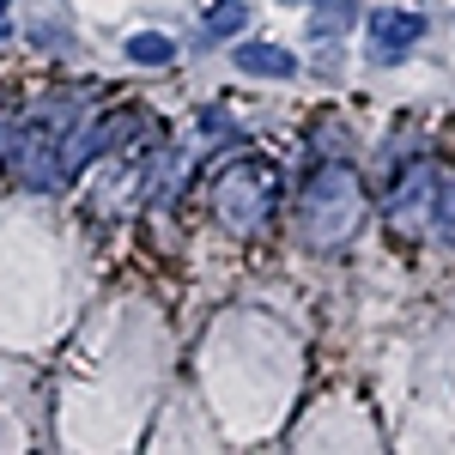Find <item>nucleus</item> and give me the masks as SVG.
<instances>
[{"mask_svg": "<svg viewBox=\"0 0 455 455\" xmlns=\"http://www.w3.org/2000/svg\"><path fill=\"white\" fill-rule=\"evenodd\" d=\"M128 61H134V68H171L176 43L164 31H140V36H128Z\"/></svg>", "mask_w": 455, "mask_h": 455, "instance_id": "6", "label": "nucleus"}, {"mask_svg": "<svg viewBox=\"0 0 455 455\" xmlns=\"http://www.w3.org/2000/svg\"><path fill=\"white\" fill-rule=\"evenodd\" d=\"M237 68L255 73V79H291L298 73V55L280 49V43H237Z\"/></svg>", "mask_w": 455, "mask_h": 455, "instance_id": "4", "label": "nucleus"}, {"mask_svg": "<svg viewBox=\"0 0 455 455\" xmlns=\"http://www.w3.org/2000/svg\"><path fill=\"white\" fill-rule=\"evenodd\" d=\"M364 219V188L347 164H315L298 188V237L310 249H340Z\"/></svg>", "mask_w": 455, "mask_h": 455, "instance_id": "1", "label": "nucleus"}, {"mask_svg": "<svg viewBox=\"0 0 455 455\" xmlns=\"http://www.w3.org/2000/svg\"><path fill=\"white\" fill-rule=\"evenodd\" d=\"M364 31H371V61H401L413 43L425 36V12H401V6H383V12H371L364 19Z\"/></svg>", "mask_w": 455, "mask_h": 455, "instance_id": "3", "label": "nucleus"}, {"mask_svg": "<svg viewBox=\"0 0 455 455\" xmlns=\"http://www.w3.org/2000/svg\"><path fill=\"white\" fill-rule=\"evenodd\" d=\"M274 201H280V171L267 158H237L212 182V207L225 212L231 231H261V219L274 212Z\"/></svg>", "mask_w": 455, "mask_h": 455, "instance_id": "2", "label": "nucleus"}, {"mask_svg": "<svg viewBox=\"0 0 455 455\" xmlns=\"http://www.w3.org/2000/svg\"><path fill=\"white\" fill-rule=\"evenodd\" d=\"M347 25H358V0H310V31L340 36Z\"/></svg>", "mask_w": 455, "mask_h": 455, "instance_id": "5", "label": "nucleus"}, {"mask_svg": "<svg viewBox=\"0 0 455 455\" xmlns=\"http://www.w3.org/2000/svg\"><path fill=\"white\" fill-rule=\"evenodd\" d=\"M6 31H12V19H6V0H0V36H6Z\"/></svg>", "mask_w": 455, "mask_h": 455, "instance_id": "8", "label": "nucleus"}, {"mask_svg": "<svg viewBox=\"0 0 455 455\" xmlns=\"http://www.w3.org/2000/svg\"><path fill=\"white\" fill-rule=\"evenodd\" d=\"M249 0H212V12H207V36H237L249 31Z\"/></svg>", "mask_w": 455, "mask_h": 455, "instance_id": "7", "label": "nucleus"}]
</instances>
